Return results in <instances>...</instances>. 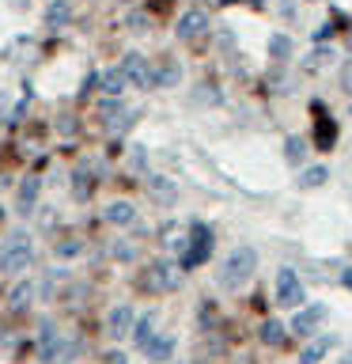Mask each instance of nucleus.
Returning <instances> with one entry per match:
<instances>
[{"instance_id":"1","label":"nucleus","mask_w":352,"mask_h":364,"mask_svg":"<svg viewBox=\"0 0 352 364\" xmlns=\"http://www.w3.org/2000/svg\"><path fill=\"white\" fill-rule=\"evenodd\" d=\"M254 269H258V255H254V247H235L231 255L224 258V266L216 269V281H220V289L227 292H235V289H243V284L254 277Z\"/></svg>"},{"instance_id":"2","label":"nucleus","mask_w":352,"mask_h":364,"mask_svg":"<svg viewBox=\"0 0 352 364\" xmlns=\"http://www.w3.org/2000/svg\"><path fill=\"white\" fill-rule=\"evenodd\" d=\"M72 353H76L72 341L57 334L53 323H42V334H38V360L42 364H65Z\"/></svg>"},{"instance_id":"3","label":"nucleus","mask_w":352,"mask_h":364,"mask_svg":"<svg viewBox=\"0 0 352 364\" xmlns=\"http://www.w3.org/2000/svg\"><path fill=\"white\" fill-rule=\"evenodd\" d=\"M178 281H182V269L175 266V262H152L144 273H141V289L144 292H170V289H178Z\"/></svg>"},{"instance_id":"4","label":"nucleus","mask_w":352,"mask_h":364,"mask_svg":"<svg viewBox=\"0 0 352 364\" xmlns=\"http://www.w3.org/2000/svg\"><path fill=\"white\" fill-rule=\"evenodd\" d=\"M31 262H34V250L27 247V235L16 232V235H11V243L0 250V269H4L8 277H16V273L31 269Z\"/></svg>"},{"instance_id":"5","label":"nucleus","mask_w":352,"mask_h":364,"mask_svg":"<svg viewBox=\"0 0 352 364\" xmlns=\"http://www.w3.org/2000/svg\"><path fill=\"white\" fill-rule=\"evenodd\" d=\"M118 73L125 76V84H133V87H141V91L152 87V68H148V57L136 53V50H129V53L121 57Z\"/></svg>"},{"instance_id":"6","label":"nucleus","mask_w":352,"mask_h":364,"mask_svg":"<svg viewBox=\"0 0 352 364\" xmlns=\"http://www.w3.org/2000/svg\"><path fill=\"white\" fill-rule=\"evenodd\" d=\"M209 255H212V232L204 224H193L189 228V247H186V255H182V266L193 269V266H201Z\"/></svg>"},{"instance_id":"7","label":"nucleus","mask_w":352,"mask_h":364,"mask_svg":"<svg viewBox=\"0 0 352 364\" xmlns=\"http://www.w3.org/2000/svg\"><path fill=\"white\" fill-rule=\"evenodd\" d=\"M277 304L280 307H299L303 304V284H299V277H295V269L277 273Z\"/></svg>"},{"instance_id":"8","label":"nucleus","mask_w":352,"mask_h":364,"mask_svg":"<svg viewBox=\"0 0 352 364\" xmlns=\"http://www.w3.org/2000/svg\"><path fill=\"white\" fill-rule=\"evenodd\" d=\"M133 323H136L133 307H129V304H118V307H110V315H106V334H110L114 341H121V338L133 334Z\"/></svg>"},{"instance_id":"9","label":"nucleus","mask_w":352,"mask_h":364,"mask_svg":"<svg viewBox=\"0 0 352 364\" xmlns=\"http://www.w3.org/2000/svg\"><path fill=\"white\" fill-rule=\"evenodd\" d=\"M178 38L182 42H193V38H201L204 31H209V16H204L201 8H189V11H182V19H178Z\"/></svg>"},{"instance_id":"10","label":"nucleus","mask_w":352,"mask_h":364,"mask_svg":"<svg viewBox=\"0 0 352 364\" xmlns=\"http://www.w3.org/2000/svg\"><path fill=\"white\" fill-rule=\"evenodd\" d=\"M322 318H326V304H307V307H299V311H295L292 330H295V334H314Z\"/></svg>"},{"instance_id":"11","label":"nucleus","mask_w":352,"mask_h":364,"mask_svg":"<svg viewBox=\"0 0 352 364\" xmlns=\"http://www.w3.org/2000/svg\"><path fill=\"white\" fill-rule=\"evenodd\" d=\"M182 84V65L178 57H163L152 73V87H178Z\"/></svg>"},{"instance_id":"12","label":"nucleus","mask_w":352,"mask_h":364,"mask_svg":"<svg viewBox=\"0 0 352 364\" xmlns=\"http://www.w3.org/2000/svg\"><path fill=\"white\" fill-rule=\"evenodd\" d=\"M38 193H42V178L38 175H27L23 178V186H19V201H16V213H34V201H38Z\"/></svg>"},{"instance_id":"13","label":"nucleus","mask_w":352,"mask_h":364,"mask_svg":"<svg viewBox=\"0 0 352 364\" xmlns=\"http://www.w3.org/2000/svg\"><path fill=\"white\" fill-rule=\"evenodd\" d=\"M45 27L50 31H61L68 19H72V4H68V0H50V4H45Z\"/></svg>"},{"instance_id":"14","label":"nucleus","mask_w":352,"mask_h":364,"mask_svg":"<svg viewBox=\"0 0 352 364\" xmlns=\"http://www.w3.org/2000/svg\"><path fill=\"white\" fill-rule=\"evenodd\" d=\"M155 318H159L155 311H144L141 318H136V323H133V346H141V349H144L148 341L159 334V330H155Z\"/></svg>"},{"instance_id":"15","label":"nucleus","mask_w":352,"mask_h":364,"mask_svg":"<svg viewBox=\"0 0 352 364\" xmlns=\"http://www.w3.org/2000/svg\"><path fill=\"white\" fill-rule=\"evenodd\" d=\"M34 292H38V284H34V281H19L16 289L8 292V307H11V311H23V307L34 300Z\"/></svg>"},{"instance_id":"16","label":"nucleus","mask_w":352,"mask_h":364,"mask_svg":"<svg viewBox=\"0 0 352 364\" xmlns=\"http://www.w3.org/2000/svg\"><path fill=\"white\" fill-rule=\"evenodd\" d=\"M102 216H106L110 224L125 228V224H133V220H136V209H133L129 201H114V205H106V213H102Z\"/></svg>"},{"instance_id":"17","label":"nucleus","mask_w":352,"mask_h":364,"mask_svg":"<svg viewBox=\"0 0 352 364\" xmlns=\"http://www.w3.org/2000/svg\"><path fill=\"white\" fill-rule=\"evenodd\" d=\"M329 346H334V338H329V334H322V338H314L311 346H307V349L299 353V364H318V360H322L326 353H329Z\"/></svg>"},{"instance_id":"18","label":"nucleus","mask_w":352,"mask_h":364,"mask_svg":"<svg viewBox=\"0 0 352 364\" xmlns=\"http://www.w3.org/2000/svg\"><path fill=\"white\" fill-rule=\"evenodd\" d=\"M99 84H102V95H106V99H118L121 91L129 87V84H125V76L118 73V68H106V73L99 76Z\"/></svg>"},{"instance_id":"19","label":"nucleus","mask_w":352,"mask_h":364,"mask_svg":"<svg viewBox=\"0 0 352 364\" xmlns=\"http://www.w3.org/2000/svg\"><path fill=\"white\" fill-rule=\"evenodd\" d=\"M170 349H175V338H170V334H155V338L144 346V353H148L152 360H167Z\"/></svg>"},{"instance_id":"20","label":"nucleus","mask_w":352,"mask_h":364,"mask_svg":"<svg viewBox=\"0 0 352 364\" xmlns=\"http://www.w3.org/2000/svg\"><path fill=\"white\" fill-rule=\"evenodd\" d=\"M258 338L265 341V346H284V326L277 323V318H265L261 330H258Z\"/></svg>"},{"instance_id":"21","label":"nucleus","mask_w":352,"mask_h":364,"mask_svg":"<svg viewBox=\"0 0 352 364\" xmlns=\"http://www.w3.org/2000/svg\"><path fill=\"white\" fill-rule=\"evenodd\" d=\"M326 178H329L326 167H307L303 175H299V190H314V186H322Z\"/></svg>"},{"instance_id":"22","label":"nucleus","mask_w":352,"mask_h":364,"mask_svg":"<svg viewBox=\"0 0 352 364\" xmlns=\"http://www.w3.org/2000/svg\"><path fill=\"white\" fill-rule=\"evenodd\" d=\"M284 156H288V164H303L307 141H303V136H288V141H284Z\"/></svg>"},{"instance_id":"23","label":"nucleus","mask_w":352,"mask_h":364,"mask_svg":"<svg viewBox=\"0 0 352 364\" xmlns=\"http://www.w3.org/2000/svg\"><path fill=\"white\" fill-rule=\"evenodd\" d=\"M269 53L277 57V61H288V57H292V38H284V34H273V38H269Z\"/></svg>"},{"instance_id":"24","label":"nucleus","mask_w":352,"mask_h":364,"mask_svg":"<svg viewBox=\"0 0 352 364\" xmlns=\"http://www.w3.org/2000/svg\"><path fill=\"white\" fill-rule=\"evenodd\" d=\"M148 186H152V193H155L159 201H175V198H178V190L170 186L167 178H152V182H148Z\"/></svg>"},{"instance_id":"25","label":"nucleus","mask_w":352,"mask_h":364,"mask_svg":"<svg viewBox=\"0 0 352 364\" xmlns=\"http://www.w3.org/2000/svg\"><path fill=\"white\" fill-rule=\"evenodd\" d=\"M79 250H84L79 239H61V243H57V258H76Z\"/></svg>"},{"instance_id":"26","label":"nucleus","mask_w":352,"mask_h":364,"mask_svg":"<svg viewBox=\"0 0 352 364\" xmlns=\"http://www.w3.org/2000/svg\"><path fill=\"white\" fill-rule=\"evenodd\" d=\"M114 258H118V262H133L136 258V247L133 243H118V247H114Z\"/></svg>"},{"instance_id":"27","label":"nucleus","mask_w":352,"mask_h":364,"mask_svg":"<svg viewBox=\"0 0 352 364\" xmlns=\"http://www.w3.org/2000/svg\"><path fill=\"white\" fill-rule=\"evenodd\" d=\"M341 87L352 95V61H345V68H341Z\"/></svg>"},{"instance_id":"28","label":"nucleus","mask_w":352,"mask_h":364,"mask_svg":"<svg viewBox=\"0 0 352 364\" xmlns=\"http://www.w3.org/2000/svg\"><path fill=\"white\" fill-rule=\"evenodd\" d=\"M129 27H133V31H148V16H144V11H136V16H129Z\"/></svg>"},{"instance_id":"29","label":"nucleus","mask_w":352,"mask_h":364,"mask_svg":"<svg viewBox=\"0 0 352 364\" xmlns=\"http://www.w3.org/2000/svg\"><path fill=\"white\" fill-rule=\"evenodd\" d=\"M8 110H11V99H8V91H0V122L8 118Z\"/></svg>"},{"instance_id":"30","label":"nucleus","mask_w":352,"mask_h":364,"mask_svg":"<svg viewBox=\"0 0 352 364\" xmlns=\"http://www.w3.org/2000/svg\"><path fill=\"white\" fill-rule=\"evenodd\" d=\"M102 364H125V353L114 349V353H106V357H102Z\"/></svg>"},{"instance_id":"31","label":"nucleus","mask_w":352,"mask_h":364,"mask_svg":"<svg viewBox=\"0 0 352 364\" xmlns=\"http://www.w3.org/2000/svg\"><path fill=\"white\" fill-rule=\"evenodd\" d=\"M224 4H235V0H224Z\"/></svg>"},{"instance_id":"32","label":"nucleus","mask_w":352,"mask_h":364,"mask_svg":"<svg viewBox=\"0 0 352 364\" xmlns=\"http://www.w3.org/2000/svg\"><path fill=\"white\" fill-rule=\"evenodd\" d=\"M125 4H129V0H125Z\"/></svg>"},{"instance_id":"33","label":"nucleus","mask_w":352,"mask_h":364,"mask_svg":"<svg viewBox=\"0 0 352 364\" xmlns=\"http://www.w3.org/2000/svg\"><path fill=\"white\" fill-rule=\"evenodd\" d=\"M0 216H4V213H0Z\"/></svg>"}]
</instances>
